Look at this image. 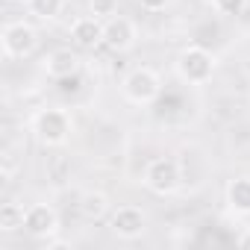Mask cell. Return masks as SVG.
<instances>
[{
    "label": "cell",
    "mask_w": 250,
    "mask_h": 250,
    "mask_svg": "<svg viewBox=\"0 0 250 250\" xmlns=\"http://www.w3.org/2000/svg\"><path fill=\"white\" fill-rule=\"evenodd\" d=\"M33 133L44 147H62L74 133V121L65 109L47 106V109H39L33 115Z\"/></svg>",
    "instance_id": "1"
},
{
    "label": "cell",
    "mask_w": 250,
    "mask_h": 250,
    "mask_svg": "<svg viewBox=\"0 0 250 250\" xmlns=\"http://www.w3.org/2000/svg\"><path fill=\"white\" fill-rule=\"evenodd\" d=\"M174 68H177V77H180L183 83H188V85H203V83H209L212 74H215V56H212V50H206V47H200V44H188V47L180 50Z\"/></svg>",
    "instance_id": "2"
},
{
    "label": "cell",
    "mask_w": 250,
    "mask_h": 250,
    "mask_svg": "<svg viewBox=\"0 0 250 250\" xmlns=\"http://www.w3.org/2000/svg\"><path fill=\"white\" fill-rule=\"evenodd\" d=\"M121 88L127 94V100H133L139 106H147L162 94V80H159V74L153 68H133L127 77H124Z\"/></svg>",
    "instance_id": "3"
},
{
    "label": "cell",
    "mask_w": 250,
    "mask_h": 250,
    "mask_svg": "<svg viewBox=\"0 0 250 250\" xmlns=\"http://www.w3.org/2000/svg\"><path fill=\"white\" fill-rule=\"evenodd\" d=\"M183 174H180V165L168 156H159V159H150L147 168H145V186L153 191V194H174L177 186H180Z\"/></svg>",
    "instance_id": "4"
},
{
    "label": "cell",
    "mask_w": 250,
    "mask_h": 250,
    "mask_svg": "<svg viewBox=\"0 0 250 250\" xmlns=\"http://www.w3.org/2000/svg\"><path fill=\"white\" fill-rule=\"evenodd\" d=\"M0 44H3V53H6L9 59H24V56H30V53L36 50L39 33H36L30 24H24V21H12V24L3 27Z\"/></svg>",
    "instance_id": "5"
},
{
    "label": "cell",
    "mask_w": 250,
    "mask_h": 250,
    "mask_svg": "<svg viewBox=\"0 0 250 250\" xmlns=\"http://www.w3.org/2000/svg\"><path fill=\"white\" fill-rule=\"evenodd\" d=\"M136 24L124 15H112L103 21V44L115 53H127L136 44Z\"/></svg>",
    "instance_id": "6"
},
{
    "label": "cell",
    "mask_w": 250,
    "mask_h": 250,
    "mask_svg": "<svg viewBox=\"0 0 250 250\" xmlns=\"http://www.w3.org/2000/svg\"><path fill=\"white\" fill-rule=\"evenodd\" d=\"M59 229V215H56V209L53 206H47V203H33V206H27V218H24V232L27 235H33V238H50L53 232Z\"/></svg>",
    "instance_id": "7"
},
{
    "label": "cell",
    "mask_w": 250,
    "mask_h": 250,
    "mask_svg": "<svg viewBox=\"0 0 250 250\" xmlns=\"http://www.w3.org/2000/svg\"><path fill=\"white\" fill-rule=\"evenodd\" d=\"M145 227H147V218H145V212L139 206H118L112 212V232L118 238L133 241V238H139L145 232Z\"/></svg>",
    "instance_id": "8"
},
{
    "label": "cell",
    "mask_w": 250,
    "mask_h": 250,
    "mask_svg": "<svg viewBox=\"0 0 250 250\" xmlns=\"http://www.w3.org/2000/svg\"><path fill=\"white\" fill-rule=\"evenodd\" d=\"M44 71L53 80H77V74H80V56L71 47H59V50L47 53Z\"/></svg>",
    "instance_id": "9"
},
{
    "label": "cell",
    "mask_w": 250,
    "mask_h": 250,
    "mask_svg": "<svg viewBox=\"0 0 250 250\" xmlns=\"http://www.w3.org/2000/svg\"><path fill=\"white\" fill-rule=\"evenodd\" d=\"M71 42L83 50H94L97 44H103V21L88 15V18H77L71 24Z\"/></svg>",
    "instance_id": "10"
},
{
    "label": "cell",
    "mask_w": 250,
    "mask_h": 250,
    "mask_svg": "<svg viewBox=\"0 0 250 250\" xmlns=\"http://www.w3.org/2000/svg\"><path fill=\"white\" fill-rule=\"evenodd\" d=\"M227 206L235 215H250V177H235L227 186Z\"/></svg>",
    "instance_id": "11"
},
{
    "label": "cell",
    "mask_w": 250,
    "mask_h": 250,
    "mask_svg": "<svg viewBox=\"0 0 250 250\" xmlns=\"http://www.w3.org/2000/svg\"><path fill=\"white\" fill-rule=\"evenodd\" d=\"M24 218H27V209L21 203H3L0 206V229L3 232L24 229Z\"/></svg>",
    "instance_id": "12"
},
{
    "label": "cell",
    "mask_w": 250,
    "mask_h": 250,
    "mask_svg": "<svg viewBox=\"0 0 250 250\" xmlns=\"http://www.w3.org/2000/svg\"><path fill=\"white\" fill-rule=\"evenodd\" d=\"M106 209H109V200H106V194H100V191L83 194V200H80V212H83L88 221L103 218V215H106Z\"/></svg>",
    "instance_id": "13"
},
{
    "label": "cell",
    "mask_w": 250,
    "mask_h": 250,
    "mask_svg": "<svg viewBox=\"0 0 250 250\" xmlns=\"http://www.w3.org/2000/svg\"><path fill=\"white\" fill-rule=\"evenodd\" d=\"M30 12L42 21H53L59 12H62V0H30Z\"/></svg>",
    "instance_id": "14"
},
{
    "label": "cell",
    "mask_w": 250,
    "mask_h": 250,
    "mask_svg": "<svg viewBox=\"0 0 250 250\" xmlns=\"http://www.w3.org/2000/svg\"><path fill=\"white\" fill-rule=\"evenodd\" d=\"M212 9H215L218 15L232 18V15H241V12L247 9V0H212Z\"/></svg>",
    "instance_id": "15"
},
{
    "label": "cell",
    "mask_w": 250,
    "mask_h": 250,
    "mask_svg": "<svg viewBox=\"0 0 250 250\" xmlns=\"http://www.w3.org/2000/svg\"><path fill=\"white\" fill-rule=\"evenodd\" d=\"M88 6H91V15L100 21L118 15V0H88Z\"/></svg>",
    "instance_id": "16"
},
{
    "label": "cell",
    "mask_w": 250,
    "mask_h": 250,
    "mask_svg": "<svg viewBox=\"0 0 250 250\" xmlns=\"http://www.w3.org/2000/svg\"><path fill=\"white\" fill-rule=\"evenodd\" d=\"M142 3V9H147V12H162L165 6H168V0H139Z\"/></svg>",
    "instance_id": "17"
},
{
    "label": "cell",
    "mask_w": 250,
    "mask_h": 250,
    "mask_svg": "<svg viewBox=\"0 0 250 250\" xmlns=\"http://www.w3.org/2000/svg\"><path fill=\"white\" fill-rule=\"evenodd\" d=\"M238 244H241V247H250V232H247V235H241V238H238Z\"/></svg>",
    "instance_id": "18"
},
{
    "label": "cell",
    "mask_w": 250,
    "mask_h": 250,
    "mask_svg": "<svg viewBox=\"0 0 250 250\" xmlns=\"http://www.w3.org/2000/svg\"><path fill=\"white\" fill-rule=\"evenodd\" d=\"M9 3H30V0H9Z\"/></svg>",
    "instance_id": "19"
},
{
    "label": "cell",
    "mask_w": 250,
    "mask_h": 250,
    "mask_svg": "<svg viewBox=\"0 0 250 250\" xmlns=\"http://www.w3.org/2000/svg\"><path fill=\"white\" fill-rule=\"evenodd\" d=\"M247 9H250V0H247Z\"/></svg>",
    "instance_id": "20"
}]
</instances>
